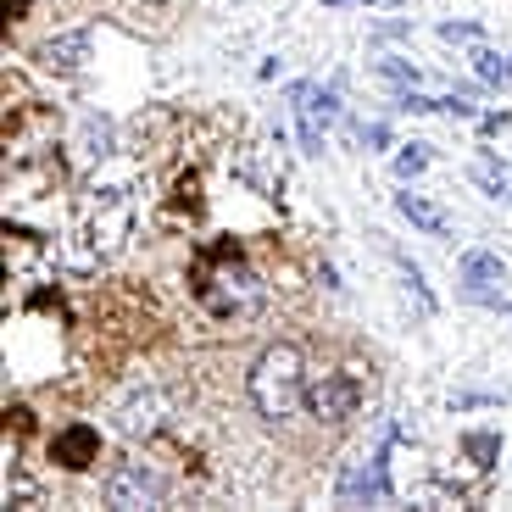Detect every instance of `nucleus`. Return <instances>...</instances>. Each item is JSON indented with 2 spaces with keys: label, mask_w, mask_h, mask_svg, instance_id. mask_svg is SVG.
Here are the masks:
<instances>
[{
  "label": "nucleus",
  "mask_w": 512,
  "mask_h": 512,
  "mask_svg": "<svg viewBox=\"0 0 512 512\" xmlns=\"http://www.w3.org/2000/svg\"><path fill=\"white\" fill-rule=\"evenodd\" d=\"M245 390H251V407L268 423H290L295 412L307 407V362H301V351L295 346H268L262 357H256Z\"/></svg>",
  "instance_id": "nucleus-1"
},
{
  "label": "nucleus",
  "mask_w": 512,
  "mask_h": 512,
  "mask_svg": "<svg viewBox=\"0 0 512 512\" xmlns=\"http://www.w3.org/2000/svg\"><path fill=\"white\" fill-rule=\"evenodd\" d=\"M340 117V90H323V84H295V123H301V151L318 156L323 134Z\"/></svg>",
  "instance_id": "nucleus-2"
},
{
  "label": "nucleus",
  "mask_w": 512,
  "mask_h": 512,
  "mask_svg": "<svg viewBox=\"0 0 512 512\" xmlns=\"http://www.w3.org/2000/svg\"><path fill=\"white\" fill-rule=\"evenodd\" d=\"M206 301L218 312H256L262 307V279H256L245 262H223V268L212 273V284H206Z\"/></svg>",
  "instance_id": "nucleus-3"
},
{
  "label": "nucleus",
  "mask_w": 512,
  "mask_h": 512,
  "mask_svg": "<svg viewBox=\"0 0 512 512\" xmlns=\"http://www.w3.org/2000/svg\"><path fill=\"white\" fill-rule=\"evenodd\" d=\"M167 485L145 468V462H123L117 474H106V507H162Z\"/></svg>",
  "instance_id": "nucleus-4"
},
{
  "label": "nucleus",
  "mask_w": 512,
  "mask_h": 512,
  "mask_svg": "<svg viewBox=\"0 0 512 512\" xmlns=\"http://www.w3.org/2000/svg\"><path fill=\"white\" fill-rule=\"evenodd\" d=\"M357 401H362V390L346 373H318V379L307 384V412L318 423H346L351 412H357Z\"/></svg>",
  "instance_id": "nucleus-5"
},
{
  "label": "nucleus",
  "mask_w": 512,
  "mask_h": 512,
  "mask_svg": "<svg viewBox=\"0 0 512 512\" xmlns=\"http://www.w3.org/2000/svg\"><path fill=\"white\" fill-rule=\"evenodd\" d=\"M496 284H507V268H501V256H485V251H468L462 256V295L468 301H485V307H507V295L496 290Z\"/></svg>",
  "instance_id": "nucleus-6"
},
{
  "label": "nucleus",
  "mask_w": 512,
  "mask_h": 512,
  "mask_svg": "<svg viewBox=\"0 0 512 512\" xmlns=\"http://www.w3.org/2000/svg\"><path fill=\"white\" fill-rule=\"evenodd\" d=\"M340 501H390V474H384V451L351 462L340 479Z\"/></svg>",
  "instance_id": "nucleus-7"
},
{
  "label": "nucleus",
  "mask_w": 512,
  "mask_h": 512,
  "mask_svg": "<svg viewBox=\"0 0 512 512\" xmlns=\"http://www.w3.org/2000/svg\"><path fill=\"white\" fill-rule=\"evenodd\" d=\"M112 418H117V429H123V435H151L156 418H162V396H156V390H145V384H134V390H128V401L112 412Z\"/></svg>",
  "instance_id": "nucleus-8"
},
{
  "label": "nucleus",
  "mask_w": 512,
  "mask_h": 512,
  "mask_svg": "<svg viewBox=\"0 0 512 512\" xmlns=\"http://www.w3.org/2000/svg\"><path fill=\"white\" fill-rule=\"evenodd\" d=\"M95 446H101V440H95V429H84V423H78V429H67V435H56V462H62V468H90V457H95Z\"/></svg>",
  "instance_id": "nucleus-9"
},
{
  "label": "nucleus",
  "mask_w": 512,
  "mask_h": 512,
  "mask_svg": "<svg viewBox=\"0 0 512 512\" xmlns=\"http://www.w3.org/2000/svg\"><path fill=\"white\" fill-rule=\"evenodd\" d=\"M396 206H401V218H412L418 229H429V234H446L451 229L446 212H440L435 201H423V195H396Z\"/></svg>",
  "instance_id": "nucleus-10"
},
{
  "label": "nucleus",
  "mask_w": 512,
  "mask_h": 512,
  "mask_svg": "<svg viewBox=\"0 0 512 512\" xmlns=\"http://www.w3.org/2000/svg\"><path fill=\"white\" fill-rule=\"evenodd\" d=\"M84 51H90V34H62V39H51L39 56H45L51 67H62V73H73V67L84 62Z\"/></svg>",
  "instance_id": "nucleus-11"
},
{
  "label": "nucleus",
  "mask_w": 512,
  "mask_h": 512,
  "mask_svg": "<svg viewBox=\"0 0 512 512\" xmlns=\"http://www.w3.org/2000/svg\"><path fill=\"white\" fill-rule=\"evenodd\" d=\"M474 73L485 78V84H501V90H507V84H512V56H501V51H474Z\"/></svg>",
  "instance_id": "nucleus-12"
},
{
  "label": "nucleus",
  "mask_w": 512,
  "mask_h": 512,
  "mask_svg": "<svg viewBox=\"0 0 512 512\" xmlns=\"http://www.w3.org/2000/svg\"><path fill=\"white\" fill-rule=\"evenodd\" d=\"M373 73L384 78V84H401V90H418L423 84V67H412V62H401V56H390V62H379Z\"/></svg>",
  "instance_id": "nucleus-13"
},
{
  "label": "nucleus",
  "mask_w": 512,
  "mask_h": 512,
  "mask_svg": "<svg viewBox=\"0 0 512 512\" xmlns=\"http://www.w3.org/2000/svg\"><path fill=\"white\" fill-rule=\"evenodd\" d=\"M474 179H479V184H485V190H490V195H501V190H512V173H507V167H496V156H479V162H474Z\"/></svg>",
  "instance_id": "nucleus-14"
},
{
  "label": "nucleus",
  "mask_w": 512,
  "mask_h": 512,
  "mask_svg": "<svg viewBox=\"0 0 512 512\" xmlns=\"http://www.w3.org/2000/svg\"><path fill=\"white\" fill-rule=\"evenodd\" d=\"M423 167H429V145H401V156H396V173H401V179H418Z\"/></svg>",
  "instance_id": "nucleus-15"
},
{
  "label": "nucleus",
  "mask_w": 512,
  "mask_h": 512,
  "mask_svg": "<svg viewBox=\"0 0 512 512\" xmlns=\"http://www.w3.org/2000/svg\"><path fill=\"white\" fill-rule=\"evenodd\" d=\"M440 39H479L474 23H440Z\"/></svg>",
  "instance_id": "nucleus-16"
},
{
  "label": "nucleus",
  "mask_w": 512,
  "mask_h": 512,
  "mask_svg": "<svg viewBox=\"0 0 512 512\" xmlns=\"http://www.w3.org/2000/svg\"><path fill=\"white\" fill-rule=\"evenodd\" d=\"M468 451H474V457H496V451H501V440H490V435H474V440H468Z\"/></svg>",
  "instance_id": "nucleus-17"
},
{
  "label": "nucleus",
  "mask_w": 512,
  "mask_h": 512,
  "mask_svg": "<svg viewBox=\"0 0 512 512\" xmlns=\"http://www.w3.org/2000/svg\"><path fill=\"white\" fill-rule=\"evenodd\" d=\"M362 145H390V128H384V123H368V128H362Z\"/></svg>",
  "instance_id": "nucleus-18"
},
{
  "label": "nucleus",
  "mask_w": 512,
  "mask_h": 512,
  "mask_svg": "<svg viewBox=\"0 0 512 512\" xmlns=\"http://www.w3.org/2000/svg\"><path fill=\"white\" fill-rule=\"evenodd\" d=\"M368 6H401V0H368Z\"/></svg>",
  "instance_id": "nucleus-19"
},
{
  "label": "nucleus",
  "mask_w": 512,
  "mask_h": 512,
  "mask_svg": "<svg viewBox=\"0 0 512 512\" xmlns=\"http://www.w3.org/2000/svg\"><path fill=\"white\" fill-rule=\"evenodd\" d=\"M329 6H346V0H329Z\"/></svg>",
  "instance_id": "nucleus-20"
}]
</instances>
